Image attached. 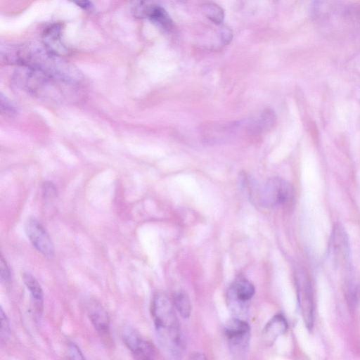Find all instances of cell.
Masks as SVG:
<instances>
[{
	"label": "cell",
	"instance_id": "23",
	"mask_svg": "<svg viewBox=\"0 0 360 360\" xmlns=\"http://www.w3.org/2000/svg\"><path fill=\"white\" fill-rule=\"evenodd\" d=\"M1 110L2 112L9 115H13L16 113L14 106L3 94L1 95Z\"/></svg>",
	"mask_w": 360,
	"mask_h": 360
},
{
	"label": "cell",
	"instance_id": "3",
	"mask_svg": "<svg viewBox=\"0 0 360 360\" xmlns=\"http://www.w3.org/2000/svg\"><path fill=\"white\" fill-rule=\"evenodd\" d=\"M13 75L15 84L21 89L39 98L58 101L63 98L59 82L35 68L19 65Z\"/></svg>",
	"mask_w": 360,
	"mask_h": 360
},
{
	"label": "cell",
	"instance_id": "13",
	"mask_svg": "<svg viewBox=\"0 0 360 360\" xmlns=\"http://www.w3.org/2000/svg\"><path fill=\"white\" fill-rule=\"evenodd\" d=\"M288 328V323L282 314H276L265 326L262 338L264 343L271 345Z\"/></svg>",
	"mask_w": 360,
	"mask_h": 360
},
{
	"label": "cell",
	"instance_id": "2",
	"mask_svg": "<svg viewBox=\"0 0 360 360\" xmlns=\"http://www.w3.org/2000/svg\"><path fill=\"white\" fill-rule=\"evenodd\" d=\"M151 314L162 349L172 357L179 358L184 351L183 338L173 304L166 294L155 295Z\"/></svg>",
	"mask_w": 360,
	"mask_h": 360
},
{
	"label": "cell",
	"instance_id": "22",
	"mask_svg": "<svg viewBox=\"0 0 360 360\" xmlns=\"http://www.w3.org/2000/svg\"><path fill=\"white\" fill-rule=\"evenodd\" d=\"M0 276L1 280L5 283H8L11 281V274L10 269L7 264L6 261L4 259L3 255L1 256V264H0Z\"/></svg>",
	"mask_w": 360,
	"mask_h": 360
},
{
	"label": "cell",
	"instance_id": "14",
	"mask_svg": "<svg viewBox=\"0 0 360 360\" xmlns=\"http://www.w3.org/2000/svg\"><path fill=\"white\" fill-rule=\"evenodd\" d=\"M24 283L30 291L34 300L36 310L41 314L44 306V293L41 285L37 280L30 273H24L22 276Z\"/></svg>",
	"mask_w": 360,
	"mask_h": 360
},
{
	"label": "cell",
	"instance_id": "19",
	"mask_svg": "<svg viewBox=\"0 0 360 360\" xmlns=\"http://www.w3.org/2000/svg\"><path fill=\"white\" fill-rule=\"evenodd\" d=\"M201 10L205 16L216 25H220L224 18L223 9L217 4L207 2L202 4Z\"/></svg>",
	"mask_w": 360,
	"mask_h": 360
},
{
	"label": "cell",
	"instance_id": "7",
	"mask_svg": "<svg viewBox=\"0 0 360 360\" xmlns=\"http://www.w3.org/2000/svg\"><path fill=\"white\" fill-rule=\"evenodd\" d=\"M26 234L34 247L42 255L47 258L54 256L53 243L41 224L35 218L29 219L25 224Z\"/></svg>",
	"mask_w": 360,
	"mask_h": 360
},
{
	"label": "cell",
	"instance_id": "11",
	"mask_svg": "<svg viewBox=\"0 0 360 360\" xmlns=\"http://www.w3.org/2000/svg\"><path fill=\"white\" fill-rule=\"evenodd\" d=\"M255 294L254 285L245 278L236 279L229 290L230 304H235L238 309H242Z\"/></svg>",
	"mask_w": 360,
	"mask_h": 360
},
{
	"label": "cell",
	"instance_id": "26",
	"mask_svg": "<svg viewBox=\"0 0 360 360\" xmlns=\"http://www.w3.org/2000/svg\"><path fill=\"white\" fill-rule=\"evenodd\" d=\"M77 6L83 10L91 11L93 9V4L89 0H70Z\"/></svg>",
	"mask_w": 360,
	"mask_h": 360
},
{
	"label": "cell",
	"instance_id": "1",
	"mask_svg": "<svg viewBox=\"0 0 360 360\" xmlns=\"http://www.w3.org/2000/svg\"><path fill=\"white\" fill-rule=\"evenodd\" d=\"M1 58L7 63L39 70L53 79L75 85L82 79L79 70L62 56L49 51L43 44L27 43L1 49Z\"/></svg>",
	"mask_w": 360,
	"mask_h": 360
},
{
	"label": "cell",
	"instance_id": "20",
	"mask_svg": "<svg viewBox=\"0 0 360 360\" xmlns=\"http://www.w3.org/2000/svg\"><path fill=\"white\" fill-rule=\"evenodd\" d=\"M257 120L262 132H267L275 125L276 114L272 109L266 108L261 112Z\"/></svg>",
	"mask_w": 360,
	"mask_h": 360
},
{
	"label": "cell",
	"instance_id": "25",
	"mask_svg": "<svg viewBox=\"0 0 360 360\" xmlns=\"http://www.w3.org/2000/svg\"><path fill=\"white\" fill-rule=\"evenodd\" d=\"M219 37L224 44H229L232 39V32L226 27H221L219 31Z\"/></svg>",
	"mask_w": 360,
	"mask_h": 360
},
{
	"label": "cell",
	"instance_id": "5",
	"mask_svg": "<svg viewBox=\"0 0 360 360\" xmlns=\"http://www.w3.org/2000/svg\"><path fill=\"white\" fill-rule=\"evenodd\" d=\"M224 333L231 353L238 357L245 354L250 337L249 324L240 319H233L227 322Z\"/></svg>",
	"mask_w": 360,
	"mask_h": 360
},
{
	"label": "cell",
	"instance_id": "10",
	"mask_svg": "<svg viewBox=\"0 0 360 360\" xmlns=\"http://www.w3.org/2000/svg\"><path fill=\"white\" fill-rule=\"evenodd\" d=\"M88 316L101 337L110 340V318L103 305L97 300H91L87 304Z\"/></svg>",
	"mask_w": 360,
	"mask_h": 360
},
{
	"label": "cell",
	"instance_id": "17",
	"mask_svg": "<svg viewBox=\"0 0 360 360\" xmlns=\"http://www.w3.org/2000/svg\"><path fill=\"white\" fill-rule=\"evenodd\" d=\"M155 6L151 0H129L131 13L137 18H148Z\"/></svg>",
	"mask_w": 360,
	"mask_h": 360
},
{
	"label": "cell",
	"instance_id": "8",
	"mask_svg": "<svg viewBox=\"0 0 360 360\" xmlns=\"http://www.w3.org/2000/svg\"><path fill=\"white\" fill-rule=\"evenodd\" d=\"M242 123H206L201 127V136L205 143L218 144L227 141L241 130Z\"/></svg>",
	"mask_w": 360,
	"mask_h": 360
},
{
	"label": "cell",
	"instance_id": "4",
	"mask_svg": "<svg viewBox=\"0 0 360 360\" xmlns=\"http://www.w3.org/2000/svg\"><path fill=\"white\" fill-rule=\"evenodd\" d=\"M256 194L261 202L266 205L279 204L285 208L290 207L295 200V191L288 181L274 177L268 180L260 188H256Z\"/></svg>",
	"mask_w": 360,
	"mask_h": 360
},
{
	"label": "cell",
	"instance_id": "21",
	"mask_svg": "<svg viewBox=\"0 0 360 360\" xmlns=\"http://www.w3.org/2000/svg\"><path fill=\"white\" fill-rule=\"evenodd\" d=\"M1 330H0V341L1 345L5 343L8 339L11 334L10 323L6 314L1 308Z\"/></svg>",
	"mask_w": 360,
	"mask_h": 360
},
{
	"label": "cell",
	"instance_id": "16",
	"mask_svg": "<svg viewBox=\"0 0 360 360\" xmlns=\"http://www.w3.org/2000/svg\"><path fill=\"white\" fill-rule=\"evenodd\" d=\"M333 252L338 257H345L348 251V243L342 228L337 225L333 231L332 237Z\"/></svg>",
	"mask_w": 360,
	"mask_h": 360
},
{
	"label": "cell",
	"instance_id": "24",
	"mask_svg": "<svg viewBox=\"0 0 360 360\" xmlns=\"http://www.w3.org/2000/svg\"><path fill=\"white\" fill-rule=\"evenodd\" d=\"M68 359H84L82 352L79 347L74 342H70L68 345Z\"/></svg>",
	"mask_w": 360,
	"mask_h": 360
},
{
	"label": "cell",
	"instance_id": "6",
	"mask_svg": "<svg viewBox=\"0 0 360 360\" xmlns=\"http://www.w3.org/2000/svg\"><path fill=\"white\" fill-rule=\"evenodd\" d=\"M122 337L125 345L136 359H152L155 357L157 352L153 345L132 327H124Z\"/></svg>",
	"mask_w": 360,
	"mask_h": 360
},
{
	"label": "cell",
	"instance_id": "9",
	"mask_svg": "<svg viewBox=\"0 0 360 360\" xmlns=\"http://www.w3.org/2000/svg\"><path fill=\"white\" fill-rule=\"evenodd\" d=\"M297 285L300 310L306 326L311 329L314 325V299L310 282L304 273L297 274Z\"/></svg>",
	"mask_w": 360,
	"mask_h": 360
},
{
	"label": "cell",
	"instance_id": "15",
	"mask_svg": "<svg viewBox=\"0 0 360 360\" xmlns=\"http://www.w3.org/2000/svg\"><path fill=\"white\" fill-rule=\"evenodd\" d=\"M148 19L159 29L171 32L174 28L173 20L167 12L161 6L156 5L151 11Z\"/></svg>",
	"mask_w": 360,
	"mask_h": 360
},
{
	"label": "cell",
	"instance_id": "12",
	"mask_svg": "<svg viewBox=\"0 0 360 360\" xmlns=\"http://www.w3.org/2000/svg\"><path fill=\"white\" fill-rule=\"evenodd\" d=\"M61 24H53L46 27L42 33V44L51 52L62 56L68 49L62 40Z\"/></svg>",
	"mask_w": 360,
	"mask_h": 360
},
{
	"label": "cell",
	"instance_id": "18",
	"mask_svg": "<svg viewBox=\"0 0 360 360\" xmlns=\"http://www.w3.org/2000/svg\"><path fill=\"white\" fill-rule=\"evenodd\" d=\"M176 309L184 318H188L191 313V304L188 295L183 290L176 292L173 297Z\"/></svg>",
	"mask_w": 360,
	"mask_h": 360
}]
</instances>
